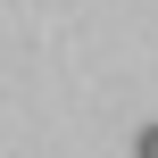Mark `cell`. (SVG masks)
<instances>
[{"instance_id": "cell-1", "label": "cell", "mask_w": 158, "mask_h": 158, "mask_svg": "<svg viewBox=\"0 0 158 158\" xmlns=\"http://www.w3.org/2000/svg\"><path fill=\"white\" fill-rule=\"evenodd\" d=\"M133 158H158V125H142V142H133Z\"/></svg>"}]
</instances>
